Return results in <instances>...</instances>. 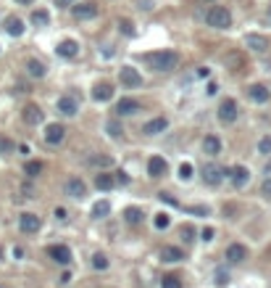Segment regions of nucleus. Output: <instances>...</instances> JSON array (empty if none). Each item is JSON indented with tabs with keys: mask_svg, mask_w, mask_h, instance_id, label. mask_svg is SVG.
I'll use <instances>...</instances> for the list:
<instances>
[{
	"mask_svg": "<svg viewBox=\"0 0 271 288\" xmlns=\"http://www.w3.org/2000/svg\"><path fill=\"white\" fill-rule=\"evenodd\" d=\"M98 3L95 0H84V3H79V5H74L71 8V13H74V19H79V21H87V19H95L98 16Z\"/></svg>",
	"mask_w": 271,
	"mask_h": 288,
	"instance_id": "obj_4",
	"label": "nucleus"
},
{
	"mask_svg": "<svg viewBox=\"0 0 271 288\" xmlns=\"http://www.w3.org/2000/svg\"><path fill=\"white\" fill-rule=\"evenodd\" d=\"M269 19H271V5H269Z\"/></svg>",
	"mask_w": 271,
	"mask_h": 288,
	"instance_id": "obj_51",
	"label": "nucleus"
},
{
	"mask_svg": "<svg viewBox=\"0 0 271 288\" xmlns=\"http://www.w3.org/2000/svg\"><path fill=\"white\" fill-rule=\"evenodd\" d=\"M16 3H21V5H29V3H34V0H16Z\"/></svg>",
	"mask_w": 271,
	"mask_h": 288,
	"instance_id": "obj_50",
	"label": "nucleus"
},
{
	"mask_svg": "<svg viewBox=\"0 0 271 288\" xmlns=\"http://www.w3.org/2000/svg\"><path fill=\"white\" fill-rule=\"evenodd\" d=\"M66 196L68 199H84L87 196V185H84V180L82 177H68L66 180Z\"/></svg>",
	"mask_w": 271,
	"mask_h": 288,
	"instance_id": "obj_7",
	"label": "nucleus"
},
{
	"mask_svg": "<svg viewBox=\"0 0 271 288\" xmlns=\"http://www.w3.org/2000/svg\"><path fill=\"white\" fill-rule=\"evenodd\" d=\"M87 162H90L92 166H111L113 159H111V156H90Z\"/></svg>",
	"mask_w": 271,
	"mask_h": 288,
	"instance_id": "obj_34",
	"label": "nucleus"
},
{
	"mask_svg": "<svg viewBox=\"0 0 271 288\" xmlns=\"http://www.w3.org/2000/svg\"><path fill=\"white\" fill-rule=\"evenodd\" d=\"M92 98H95L98 103H103V101H111V98H113V87L108 85V82H98V85L92 87Z\"/></svg>",
	"mask_w": 271,
	"mask_h": 288,
	"instance_id": "obj_18",
	"label": "nucleus"
},
{
	"mask_svg": "<svg viewBox=\"0 0 271 288\" xmlns=\"http://www.w3.org/2000/svg\"><path fill=\"white\" fill-rule=\"evenodd\" d=\"M113 185H116V177L113 175H105V172L95 175V188H98V191H111Z\"/></svg>",
	"mask_w": 271,
	"mask_h": 288,
	"instance_id": "obj_25",
	"label": "nucleus"
},
{
	"mask_svg": "<svg viewBox=\"0 0 271 288\" xmlns=\"http://www.w3.org/2000/svg\"><path fill=\"white\" fill-rule=\"evenodd\" d=\"M137 111H142V106L137 98H121V101L116 103V114H119V117H132V114H137Z\"/></svg>",
	"mask_w": 271,
	"mask_h": 288,
	"instance_id": "obj_10",
	"label": "nucleus"
},
{
	"mask_svg": "<svg viewBox=\"0 0 271 288\" xmlns=\"http://www.w3.org/2000/svg\"><path fill=\"white\" fill-rule=\"evenodd\" d=\"M105 132L111 135V138H121V135H124V127H121L119 119H111V122L105 124Z\"/></svg>",
	"mask_w": 271,
	"mask_h": 288,
	"instance_id": "obj_28",
	"label": "nucleus"
},
{
	"mask_svg": "<svg viewBox=\"0 0 271 288\" xmlns=\"http://www.w3.org/2000/svg\"><path fill=\"white\" fill-rule=\"evenodd\" d=\"M166 159H161V156H150V162H148V175L150 177H161V175H166Z\"/></svg>",
	"mask_w": 271,
	"mask_h": 288,
	"instance_id": "obj_19",
	"label": "nucleus"
},
{
	"mask_svg": "<svg viewBox=\"0 0 271 288\" xmlns=\"http://www.w3.org/2000/svg\"><path fill=\"white\" fill-rule=\"evenodd\" d=\"M205 21H208V27H213V29H227L232 24V13L224 8V5H211L205 13Z\"/></svg>",
	"mask_w": 271,
	"mask_h": 288,
	"instance_id": "obj_2",
	"label": "nucleus"
},
{
	"mask_svg": "<svg viewBox=\"0 0 271 288\" xmlns=\"http://www.w3.org/2000/svg\"><path fill=\"white\" fill-rule=\"evenodd\" d=\"M56 219H66V209H64V206L56 209Z\"/></svg>",
	"mask_w": 271,
	"mask_h": 288,
	"instance_id": "obj_48",
	"label": "nucleus"
},
{
	"mask_svg": "<svg viewBox=\"0 0 271 288\" xmlns=\"http://www.w3.org/2000/svg\"><path fill=\"white\" fill-rule=\"evenodd\" d=\"M21 117H24L27 124H40L42 122V109L37 103H27L24 111H21Z\"/></svg>",
	"mask_w": 271,
	"mask_h": 288,
	"instance_id": "obj_15",
	"label": "nucleus"
},
{
	"mask_svg": "<svg viewBox=\"0 0 271 288\" xmlns=\"http://www.w3.org/2000/svg\"><path fill=\"white\" fill-rule=\"evenodd\" d=\"M227 172L229 169H224V166H219V164H205L203 166V180H205V185H221V180L227 177Z\"/></svg>",
	"mask_w": 271,
	"mask_h": 288,
	"instance_id": "obj_3",
	"label": "nucleus"
},
{
	"mask_svg": "<svg viewBox=\"0 0 271 288\" xmlns=\"http://www.w3.org/2000/svg\"><path fill=\"white\" fill-rule=\"evenodd\" d=\"M16 151V146H13V140L8 138H0V154H13Z\"/></svg>",
	"mask_w": 271,
	"mask_h": 288,
	"instance_id": "obj_38",
	"label": "nucleus"
},
{
	"mask_svg": "<svg viewBox=\"0 0 271 288\" xmlns=\"http://www.w3.org/2000/svg\"><path fill=\"white\" fill-rule=\"evenodd\" d=\"M119 29H121L124 35H129V37L135 35V24H132L129 19H121V21H119Z\"/></svg>",
	"mask_w": 271,
	"mask_h": 288,
	"instance_id": "obj_39",
	"label": "nucleus"
},
{
	"mask_svg": "<svg viewBox=\"0 0 271 288\" xmlns=\"http://www.w3.org/2000/svg\"><path fill=\"white\" fill-rule=\"evenodd\" d=\"M140 8H145V11H153V0H140Z\"/></svg>",
	"mask_w": 271,
	"mask_h": 288,
	"instance_id": "obj_46",
	"label": "nucleus"
},
{
	"mask_svg": "<svg viewBox=\"0 0 271 288\" xmlns=\"http://www.w3.org/2000/svg\"><path fill=\"white\" fill-rule=\"evenodd\" d=\"M169 225H171V217H169V214H164V211L156 214V227H158V230H166Z\"/></svg>",
	"mask_w": 271,
	"mask_h": 288,
	"instance_id": "obj_36",
	"label": "nucleus"
},
{
	"mask_svg": "<svg viewBox=\"0 0 271 288\" xmlns=\"http://www.w3.org/2000/svg\"><path fill=\"white\" fill-rule=\"evenodd\" d=\"M64 138H66L64 124H48L45 127V143H48V146H58V143H64Z\"/></svg>",
	"mask_w": 271,
	"mask_h": 288,
	"instance_id": "obj_11",
	"label": "nucleus"
},
{
	"mask_svg": "<svg viewBox=\"0 0 271 288\" xmlns=\"http://www.w3.org/2000/svg\"><path fill=\"white\" fill-rule=\"evenodd\" d=\"M5 32H8L11 37H21L24 35V21L16 19V16H8L5 19Z\"/></svg>",
	"mask_w": 271,
	"mask_h": 288,
	"instance_id": "obj_22",
	"label": "nucleus"
},
{
	"mask_svg": "<svg viewBox=\"0 0 271 288\" xmlns=\"http://www.w3.org/2000/svg\"><path fill=\"white\" fill-rule=\"evenodd\" d=\"M161 288H182V280L176 275H164L161 278Z\"/></svg>",
	"mask_w": 271,
	"mask_h": 288,
	"instance_id": "obj_31",
	"label": "nucleus"
},
{
	"mask_svg": "<svg viewBox=\"0 0 271 288\" xmlns=\"http://www.w3.org/2000/svg\"><path fill=\"white\" fill-rule=\"evenodd\" d=\"M19 227H21V233H29V236H32V233H37L42 227V219L37 214H32V211H24V214L19 217Z\"/></svg>",
	"mask_w": 271,
	"mask_h": 288,
	"instance_id": "obj_8",
	"label": "nucleus"
},
{
	"mask_svg": "<svg viewBox=\"0 0 271 288\" xmlns=\"http://www.w3.org/2000/svg\"><path fill=\"white\" fill-rule=\"evenodd\" d=\"M224 256H227L232 264H239V262L247 259V248H245L242 244H229V246H227V254H224Z\"/></svg>",
	"mask_w": 271,
	"mask_h": 288,
	"instance_id": "obj_14",
	"label": "nucleus"
},
{
	"mask_svg": "<svg viewBox=\"0 0 271 288\" xmlns=\"http://www.w3.org/2000/svg\"><path fill=\"white\" fill-rule=\"evenodd\" d=\"M145 61H148L150 69H156V72H171V69H176L179 56H176L174 50H156V53H148Z\"/></svg>",
	"mask_w": 271,
	"mask_h": 288,
	"instance_id": "obj_1",
	"label": "nucleus"
},
{
	"mask_svg": "<svg viewBox=\"0 0 271 288\" xmlns=\"http://www.w3.org/2000/svg\"><path fill=\"white\" fill-rule=\"evenodd\" d=\"M263 193H266V196H271V175H269L266 180H263Z\"/></svg>",
	"mask_w": 271,
	"mask_h": 288,
	"instance_id": "obj_45",
	"label": "nucleus"
},
{
	"mask_svg": "<svg viewBox=\"0 0 271 288\" xmlns=\"http://www.w3.org/2000/svg\"><path fill=\"white\" fill-rule=\"evenodd\" d=\"M116 183H121V185H127V183H129V177H127V172H119V175H116Z\"/></svg>",
	"mask_w": 271,
	"mask_h": 288,
	"instance_id": "obj_44",
	"label": "nucleus"
},
{
	"mask_svg": "<svg viewBox=\"0 0 271 288\" xmlns=\"http://www.w3.org/2000/svg\"><path fill=\"white\" fill-rule=\"evenodd\" d=\"M245 45L250 50H255V53H263L269 48V40H266V37H261V35H247L245 37Z\"/></svg>",
	"mask_w": 271,
	"mask_h": 288,
	"instance_id": "obj_20",
	"label": "nucleus"
},
{
	"mask_svg": "<svg viewBox=\"0 0 271 288\" xmlns=\"http://www.w3.org/2000/svg\"><path fill=\"white\" fill-rule=\"evenodd\" d=\"M190 211H195V214H208V206H192Z\"/></svg>",
	"mask_w": 271,
	"mask_h": 288,
	"instance_id": "obj_47",
	"label": "nucleus"
},
{
	"mask_svg": "<svg viewBox=\"0 0 271 288\" xmlns=\"http://www.w3.org/2000/svg\"><path fill=\"white\" fill-rule=\"evenodd\" d=\"M192 236H195V230H192L190 225H184V227H182V238H184V241H192Z\"/></svg>",
	"mask_w": 271,
	"mask_h": 288,
	"instance_id": "obj_42",
	"label": "nucleus"
},
{
	"mask_svg": "<svg viewBox=\"0 0 271 288\" xmlns=\"http://www.w3.org/2000/svg\"><path fill=\"white\" fill-rule=\"evenodd\" d=\"M56 109L64 114V117H74V114L79 111V98L71 95V93H68V95H61L58 101H56Z\"/></svg>",
	"mask_w": 271,
	"mask_h": 288,
	"instance_id": "obj_5",
	"label": "nucleus"
},
{
	"mask_svg": "<svg viewBox=\"0 0 271 288\" xmlns=\"http://www.w3.org/2000/svg\"><path fill=\"white\" fill-rule=\"evenodd\" d=\"M92 267H95V270H108V256L98 251L95 256H92Z\"/></svg>",
	"mask_w": 271,
	"mask_h": 288,
	"instance_id": "obj_33",
	"label": "nucleus"
},
{
	"mask_svg": "<svg viewBox=\"0 0 271 288\" xmlns=\"http://www.w3.org/2000/svg\"><path fill=\"white\" fill-rule=\"evenodd\" d=\"M108 211H111V204H108V201H98L95 206H92V214H95V217H105Z\"/></svg>",
	"mask_w": 271,
	"mask_h": 288,
	"instance_id": "obj_32",
	"label": "nucleus"
},
{
	"mask_svg": "<svg viewBox=\"0 0 271 288\" xmlns=\"http://www.w3.org/2000/svg\"><path fill=\"white\" fill-rule=\"evenodd\" d=\"M142 217H145V214H142V209H137V206H129L127 211H124V219H127L129 225H140V222H142Z\"/></svg>",
	"mask_w": 271,
	"mask_h": 288,
	"instance_id": "obj_26",
	"label": "nucleus"
},
{
	"mask_svg": "<svg viewBox=\"0 0 271 288\" xmlns=\"http://www.w3.org/2000/svg\"><path fill=\"white\" fill-rule=\"evenodd\" d=\"M203 151L208 156H219L221 154V140L216 138V135H208V138L203 140Z\"/></svg>",
	"mask_w": 271,
	"mask_h": 288,
	"instance_id": "obj_24",
	"label": "nucleus"
},
{
	"mask_svg": "<svg viewBox=\"0 0 271 288\" xmlns=\"http://www.w3.org/2000/svg\"><path fill=\"white\" fill-rule=\"evenodd\" d=\"M48 254H50V259H56L58 264H68V262H71V248L64 246V244L50 246V248H48Z\"/></svg>",
	"mask_w": 271,
	"mask_h": 288,
	"instance_id": "obj_13",
	"label": "nucleus"
},
{
	"mask_svg": "<svg viewBox=\"0 0 271 288\" xmlns=\"http://www.w3.org/2000/svg\"><path fill=\"white\" fill-rule=\"evenodd\" d=\"M169 127V119L166 117H158V119H150V122H145L142 124V132L145 135H158V132H164Z\"/></svg>",
	"mask_w": 271,
	"mask_h": 288,
	"instance_id": "obj_17",
	"label": "nucleus"
},
{
	"mask_svg": "<svg viewBox=\"0 0 271 288\" xmlns=\"http://www.w3.org/2000/svg\"><path fill=\"white\" fill-rule=\"evenodd\" d=\"M74 3H76V0H56V5H58V8H71Z\"/></svg>",
	"mask_w": 271,
	"mask_h": 288,
	"instance_id": "obj_43",
	"label": "nucleus"
},
{
	"mask_svg": "<svg viewBox=\"0 0 271 288\" xmlns=\"http://www.w3.org/2000/svg\"><path fill=\"white\" fill-rule=\"evenodd\" d=\"M27 72L32 74V77L40 80V77H45V64H40L37 58H29V61H27Z\"/></svg>",
	"mask_w": 271,
	"mask_h": 288,
	"instance_id": "obj_27",
	"label": "nucleus"
},
{
	"mask_svg": "<svg viewBox=\"0 0 271 288\" xmlns=\"http://www.w3.org/2000/svg\"><path fill=\"white\" fill-rule=\"evenodd\" d=\"M0 259H3V248H0Z\"/></svg>",
	"mask_w": 271,
	"mask_h": 288,
	"instance_id": "obj_52",
	"label": "nucleus"
},
{
	"mask_svg": "<svg viewBox=\"0 0 271 288\" xmlns=\"http://www.w3.org/2000/svg\"><path fill=\"white\" fill-rule=\"evenodd\" d=\"M229 283V275H224V270L216 272V286H227Z\"/></svg>",
	"mask_w": 271,
	"mask_h": 288,
	"instance_id": "obj_41",
	"label": "nucleus"
},
{
	"mask_svg": "<svg viewBox=\"0 0 271 288\" xmlns=\"http://www.w3.org/2000/svg\"><path fill=\"white\" fill-rule=\"evenodd\" d=\"M24 172H27V177H37L42 172V162H27L24 164Z\"/></svg>",
	"mask_w": 271,
	"mask_h": 288,
	"instance_id": "obj_30",
	"label": "nucleus"
},
{
	"mask_svg": "<svg viewBox=\"0 0 271 288\" xmlns=\"http://www.w3.org/2000/svg\"><path fill=\"white\" fill-rule=\"evenodd\" d=\"M119 80H121V85H127V87H140L142 85V74L137 72L135 66H121Z\"/></svg>",
	"mask_w": 271,
	"mask_h": 288,
	"instance_id": "obj_6",
	"label": "nucleus"
},
{
	"mask_svg": "<svg viewBox=\"0 0 271 288\" xmlns=\"http://www.w3.org/2000/svg\"><path fill=\"white\" fill-rule=\"evenodd\" d=\"M219 119L224 124H232L237 119V103L232 101V98H224V101L219 103Z\"/></svg>",
	"mask_w": 271,
	"mask_h": 288,
	"instance_id": "obj_9",
	"label": "nucleus"
},
{
	"mask_svg": "<svg viewBox=\"0 0 271 288\" xmlns=\"http://www.w3.org/2000/svg\"><path fill=\"white\" fill-rule=\"evenodd\" d=\"M161 259H164V262H182L184 259V251L179 246H164V248H161Z\"/></svg>",
	"mask_w": 271,
	"mask_h": 288,
	"instance_id": "obj_21",
	"label": "nucleus"
},
{
	"mask_svg": "<svg viewBox=\"0 0 271 288\" xmlns=\"http://www.w3.org/2000/svg\"><path fill=\"white\" fill-rule=\"evenodd\" d=\"M269 87L266 85H250L247 87V98H250L253 103H266L269 101Z\"/></svg>",
	"mask_w": 271,
	"mask_h": 288,
	"instance_id": "obj_16",
	"label": "nucleus"
},
{
	"mask_svg": "<svg viewBox=\"0 0 271 288\" xmlns=\"http://www.w3.org/2000/svg\"><path fill=\"white\" fill-rule=\"evenodd\" d=\"M48 21H50L48 11H42V8H40V11H34V13H32V24H34V27H48Z\"/></svg>",
	"mask_w": 271,
	"mask_h": 288,
	"instance_id": "obj_29",
	"label": "nucleus"
},
{
	"mask_svg": "<svg viewBox=\"0 0 271 288\" xmlns=\"http://www.w3.org/2000/svg\"><path fill=\"white\" fill-rule=\"evenodd\" d=\"M213 236H216L213 227H203V233H200V238H203V241H213Z\"/></svg>",
	"mask_w": 271,
	"mask_h": 288,
	"instance_id": "obj_40",
	"label": "nucleus"
},
{
	"mask_svg": "<svg viewBox=\"0 0 271 288\" xmlns=\"http://www.w3.org/2000/svg\"><path fill=\"white\" fill-rule=\"evenodd\" d=\"M258 154H263V156H269V154H271V138H269V135L258 140Z\"/></svg>",
	"mask_w": 271,
	"mask_h": 288,
	"instance_id": "obj_37",
	"label": "nucleus"
},
{
	"mask_svg": "<svg viewBox=\"0 0 271 288\" xmlns=\"http://www.w3.org/2000/svg\"><path fill=\"white\" fill-rule=\"evenodd\" d=\"M219 93V87H216V82H211V85H208V95H216Z\"/></svg>",
	"mask_w": 271,
	"mask_h": 288,
	"instance_id": "obj_49",
	"label": "nucleus"
},
{
	"mask_svg": "<svg viewBox=\"0 0 271 288\" xmlns=\"http://www.w3.org/2000/svg\"><path fill=\"white\" fill-rule=\"evenodd\" d=\"M227 175H229V180H232V185L235 188H242V185H247V180H250V172H247V166H242V164L232 166Z\"/></svg>",
	"mask_w": 271,
	"mask_h": 288,
	"instance_id": "obj_12",
	"label": "nucleus"
},
{
	"mask_svg": "<svg viewBox=\"0 0 271 288\" xmlns=\"http://www.w3.org/2000/svg\"><path fill=\"white\" fill-rule=\"evenodd\" d=\"M179 180H182V183L192 180V164H190V162H184V164L179 166Z\"/></svg>",
	"mask_w": 271,
	"mask_h": 288,
	"instance_id": "obj_35",
	"label": "nucleus"
},
{
	"mask_svg": "<svg viewBox=\"0 0 271 288\" xmlns=\"http://www.w3.org/2000/svg\"><path fill=\"white\" fill-rule=\"evenodd\" d=\"M58 56H64V58H74L76 53H79V45H76L74 40H64V42H58Z\"/></svg>",
	"mask_w": 271,
	"mask_h": 288,
	"instance_id": "obj_23",
	"label": "nucleus"
}]
</instances>
